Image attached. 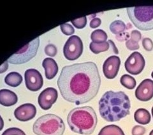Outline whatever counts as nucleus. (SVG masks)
Returning <instances> with one entry per match:
<instances>
[{
	"label": "nucleus",
	"mask_w": 153,
	"mask_h": 135,
	"mask_svg": "<svg viewBox=\"0 0 153 135\" xmlns=\"http://www.w3.org/2000/svg\"><path fill=\"white\" fill-rule=\"evenodd\" d=\"M151 76H152V78H153V72H152V74H151Z\"/></svg>",
	"instance_id": "obj_37"
},
{
	"label": "nucleus",
	"mask_w": 153,
	"mask_h": 135,
	"mask_svg": "<svg viewBox=\"0 0 153 135\" xmlns=\"http://www.w3.org/2000/svg\"><path fill=\"white\" fill-rule=\"evenodd\" d=\"M58 98V93L56 89L49 87L42 91L38 96V102L41 109L45 110L50 109Z\"/></svg>",
	"instance_id": "obj_10"
},
{
	"label": "nucleus",
	"mask_w": 153,
	"mask_h": 135,
	"mask_svg": "<svg viewBox=\"0 0 153 135\" xmlns=\"http://www.w3.org/2000/svg\"><path fill=\"white\" fill-rule=\"evenodd\" d=\"M151 112H152V117H153V107H152V110H151Z\"/></svg>",
	"instance_id": "obj_36"
},
{
	"label": "nucleus",
	"mask_w": 153,
	"mask_h": 135,
	"mask_svg": "<svg viewBox=\"0 0 153 135\" xmlns=\"http://www.w3.org/2000/svg\"><path fill=\"white\" fill-rule=\"evenodd\" d=\"M108 43H109V44L111 45V46L112 47V50H114V52L115 53V54H118V50H117V49L116 48V46H115L114 43L113 41H112L111 40H109L108 41Z\"/></svg>",
	"instance_id": "obj_33"
},
{
	"label": "nucleus",
	"mask_w": 153,
	"mask_h": 135,
	"mask_svg": "<svg viewBox=\"0 0 153 135\" xmlns=\"http://www.w3.org/2000/svg\"><path fill=\"white\" fill-rule=\"evenodd\" d=\"M98 135H125L123 129L117 125L111 124L103 127Z\"/></svg>",
	"instance_id": "obj_18"
},
{
	"label": "nucleus",
	"mask_w": 153,
	"mask_h": 135,
	"mask_svg": "<svg viewBox=\"0 0 153 135\" xmlns=\"http://www.w3.org/2000/svg\"><path fill=\"white\" fill-rule=\"evenodd\" d=\"M18 102V96L13 91L3 89L0 90V104L4 107H11Z\"/></svg>",
	"instance_id": "obj_14"
},
{
	"label": "nucleus",
	"mask_w": 153,
	"mask_h": 135,
	"mask_svg": "<svg viewBox=\"0 0 153 135\" xmlns=\"http://www.w3.org/2000/svg\"><path fill=\"white\" fill-rule=\"evenodd\" d=\"M126 29V25L122 21L117 20L112 22L110 25V30L114 34H120Z\"/></svg>",
	"instance_id": "obj_21"
},
{
	"label": "nucleus",
	"mask_w": 153,
	"mask_h": 135,
	"mask_svg": "<svg viewBox=\"0 0 153 135\" xmlns=\"http://www.w3.org/2000/svg\"><path fill=\"white\" fill-rule=\"evenodd\" d=\"M107 37V33L102 29L94 30L91 34V39L94 42L106 41Z\"/></svg>",
	"instance_id": "obj_22"
},
{
	"label": "nucleus",
	"mask_w": 153,
	"mask_h": 135,
	"mask_svg": "<svg viewBox=\"0 0 153 135\" xmlns=\"http://www.w3.org/2000/svg\"><path fill=\"white\" fill-rule=\"evenodd\" d=\"M71 22L76 28L81 29L85 27L86 24H87V17H83L77 19H75V20L71 21Z\"/></svg>",
	"instance_id": "obj_24"
},
{
	"label": "nucleus",
	"mask_w": 153,
	"mask_h": 135,
	"mask_svg": "<svg viewBox=\"0 0 153 135\" xmlns=\"http://www.w3.org/2000/svg\"><path fill=\"white\" fill-rule=\"evenodd\" d=\"M8 69V61L7 60L4 62L1 66H0V74L6 72Z\"/></svg>",
	"instance_id": "obj_32"
},
{
	"label": "nucleus",
	"mask_w": 153,
	"mask_h": 135,
	"mask_svg": "<svg viewBox=\"0 0 153 135\" xmlns=\"http://www.w3.org/2000/svg\"><path fill=\"white\" fill-rule=\"evenodd\" d=\"M100 84L98 67L92 62L64 67L57 80L62 97L77 105L93 99L98 93Z\"/></svg>",
	"instance_id": "obj_1"
},
{
	"label": "nucleus",
	"mask_w": 153,
	"mask_h": 135,
	"mask_svg": "<svg viewBox=\"0 0 153 135\" xmlns=\"http://www.w3.org/2000/svg\"><path fill=\"white\" fill-rule=\"evenodd\" d=\"M126 46L129 50H137L138 48H140L139 45H138V43L133 41L131 40H128L126 41Z\"/></svg>",
	"instance_id": "obj_28"
},
{
	"label": "nucleus",
	"mask_w": 153,
	"mask_h": 135,
	"mask_svg": "<svg viewBox=\"0 0 153 135\" xmlns=\"http://www.w3.org/2000/svg\"><path fill=\"white\" fill-rule=\"evenodd\" d=\"M3 128H4V121H3V118L1 117V115H0V131H1L3 129Z\"/></svg>",
	"instance_id": "obj_34"
},
{
	"label": "nucleus",
	"mask_w": 153,
	"mask_h": 135,
	"mask_svg": "<svg viewBox=\"0 0 153 135\" xmlns=\"http://www.w3.org/2000/svg\"><path fill=\"white\" fill-rule=\"evenodd\" d=\"M149 135H153V129H152V131L150 132V134H149Z\"/></svg>",
	"instance_id": "obj_35"
},
{
	"label": "nucleus",
	"mask_w": 153,
	"mask_h": 135,
	"mask_svg": "<svg viewBox=\"0 0 153 135\" xmlns=\"http://www.w3.org/2000/svg\"><path fill=\"white\" fill-rule=\"evenodd\" d=\"M101 23H102L101 19L99 18H94L91 21L89 26L91 28L94 29L99 27L100 25H101Z\"/></svg>",
	"instance_id": "obj_31"
},
{
	"label": "nucleus",
	"mask_w": 153,
	"mask_h": 135,
	"mask_svg": "<svg viewBox=\"0 0 153 135\" xmlns=\"http://www.w3.org/2000/svg\"><path fill=\"white\" fill-rule=\"evenodd\" d=\"M83 49V43L80 38L73 35L68 38L64 45L63 54L67 60L74 61L81 56Z\"/></svg>",
	"instance_id": "obj_7"
},
{
	"label": "nucleus",
	"mask_w": 153,
	"mask_h": 135,
	"mask_svg": "<svg viewBox=\"0 0 153 135\" xmlns=\"http://www.w3.org/2000/svg\"><path fill=\"white\" fill-rule=\"evenodd\" d=\"M67 123L74 133L91 134L97 126L98 118L94 110L89 106L72 109L67 116Z\"/></svg>",
	"instance_id": "obj_3"
},
{
	"label": "nucleus",
	"mask_w": 153,
	"mask_h": 135,
	"mask_svg": "<svg viewBox=\"0 0 153 135\" xmlns=\"http://www.w3.org/2000/svg\"><path fill=\"white\" fill-rule=\"evenodd\" d=\"M36 114V108L31 103H25L18 107L14 111L16 118L22 122H26L33 119Z\"/></svg>",
	"instance_id": "obj_13"
},
{
	"label": "nucleus",
	"mask_w": 153,
	"mask_h": 135,
	"mask_svg": "<svg viewBox=\"0 0 153 135\" xmlns=\"http://www.w3.org/2000/svg\"><path fill=\"white\" fill-rule=\"evenodd\" d=\"M136 98L142 102H147L153 97V81L146 79L141 82L135 90Z\"/></svg>",
	"instance_id": "obj_12"
},
{
	"label": "nucleus",
	"mask_w": 153,
	"mask_h": 135,
	"mask_svg": "<svg viewBox=\"0 0 153 135\" xmlns=\"http://www.w3.org/2000/svg\"><path fill=\"white\" fill-rule=\"evenodd\" d=\"M146 130L144 127L140 125H137L133 128L131 134L132 135H143L146 133Z\"/></svg>",
	"instance_id": "obj_29"
},
{
	"label": "nucleus",
	"mask_w": 153,
	"mask_h": 135,
	"mask_svg": "<svg viewBox=\"0 0 153 135\" xmlns=\"http://www.w3.org/2000/svg\"><path fill=\"white\" fill-rule=\"evenodd\" d=\"M121 65V60L116 55L109 56L105 60L103 65V72L105 78L112 79L117 76L119 67Z\"/></svg>",
	"instance_id": "obj_11"
},
{
	"label": "nucleus",
	"mask_w": 153,
	"mask_h": 135,
	"mask_svg": "<svg viewBox=\"0 0 153 135\" xmlns=\"http://www.w3.org/2000/svg\"><path fill=\"white\" fill-rule=\"evenodd\" d=\"M25 79L26 88L31 91L40 90L44 85V79L36 69H30L25 71Z\"/></svg>",
	"instance_id": "obj_9"
},
{
	"label": "nucleus",
	"mask_w": 153,
	"mask_h": 135,
	"mask_svg": "<svg viewBox=\"0 0 153 135\" xmlns=\"http://www.w3.org/2000/svg\"><path fill=\"white\" fill-rule=\"evenodd\" d=\"M42 66L45 70V75L47 79H53L59 70L56 62L51 58H46L42 62Z\"/></svg>",
	"instance_id": "obj_15"
},
{
	"label": "nucleus",
	"mask_w": 153,
	"mask_h": 135,
	"mask_svg": "<svg viewBox=\"0 0 153 135\" xmlns=\"http://www.w3.org/2000/svg\"><path fill=\"white\" fill-rule=\"evenodd\" d=\"M124 66L126 71L130 74L133 75L139 74L144 69V58L139 52H133L126 59Z\"/></svg>",
	"instance_id": "obj_8"
},
{
	"label": "nucleus",
	"mask_w": 153,
	"mask_h": 135,
	"mask_svg": "<svg viewBox=\"0 0 153 135\" xmlns=\"http://www.w3.org/2000/svg\"><path fill=\"white\" fill-rule=\"evenodd\" d=\"M135 121L140 124L146 125L151 121V115L147 110L145 109H138L134 114Z\"/></svg>",
	"instance_id": "obj_16"
},
{
	"label": "nucleus",
	"mask_w": 153,
	"mask_h": 135,
	"mask_svg": "<svg viewBox=\"0 0 153 135\" xmlns=\"http://www.w3.org/2000/svg\"><path fill=\"white\" fill-rule=\"evenodd\" d=\"M65 124L63 119L56 115L48 114L36 119L33 131L36 135H63Z\"/></svg>",
	"instance_id": "obj_4"
},
{
	"label": "nucleus",
	"mask_w": 153,
	"mask_h": 135,
	"mask_svg": "<svg viewBox=\"0 0 153 135\" xmlns=\"http://www.w3.org/2000/svg\"><path fill=\"white\" fill-rule=\"evenodd\" d=\"M22 77L17 72H12L8 74L4 78L5 83L13 88H16L19 86L22 83Z\"/></svg>",
	"instance_id": "obj_17"
},
{
	"label": "nucleus",
	"mask_w": 153,
	"mask_h": 135,
	"mask_svg": "<svg viewBox=\"0 0 153 135\" xmlns=\"http://www.w3.org/2000/svg\"><path fill=\"white\" fill-rule=\"evenodd\" d=\"M40 45V37H38L31 41L21 49L16 52L7 60L8 62L12 64H22L31 60L35 57Z\"/></svg>",
	"instance_id": "obj_6"
},
{
	"label": "nucleus",
	"mask_w": 153,
	"mask_h": 135,
	"mask_svg": "<svg viewBox=\"0 0 153 135\" xmlns=\"http://www.w3.org/2000/svg\"><path fill=\"white\" fill-rule=\"evenodd\" d=\"M130 21L138 29H153V7H134L126 8Z\"/></svg>",
	"instance_id": "obj_5"
},
{
	"label": "nucleus",
	"mask_w": 153,
	"mask_h": 135,
	"mask_svg": "<svg viewBox=\"0 0 153 135\" xmlns=\"http://www.w3.org/2000/svg\"><path fill=\"white\" fill-rule=\"evenodd\" d=\"M45 54L50 56H55L57 54V48L55 45L49 44L45 47Z\"/></svg>",
	"instance_id": "obj_26"
},
{
	"label": "nucleus",
	"mask_w": 153,
	"mask_h": 135,
	"mask_svg": "<svg viewBox=\"0 0 153 135\" xmlns=\"http://www.w3.org/2000/svg\"><path fill=\"white\" fill-rule=\"evenodd\" d=\"M121 84L128 90H133L136 86V81L135 78L128 74H124L120 79Z\"/></svg>",
	"instance_id": "obj_20"
},
{
	"label": "nucleus",
	"mask_w": 153,
	"mask_h": 135,
	"mask_svg": "<svg viewBox=\"0 0 153 135\" xmlns=\"http://www.w3.org/2000/svg\"><path fill=\"white\" fill-rule=\"evenodd\" d=\"M1 135H26L22 130L17 128H10L6 129Z\"/></svg>",
	"instance_id": "obj_25"
},
{
	"label": "nucleus",
	"mask_w": 153,
	"mask_h": 135,
	"mask_svg": "<svg viewBox=\"0 0 153 135\" xmlns=\"http://www.w3.org/2000/svg\"><path fill=\"white\" fill-rule=\"evenodd\" d=\"M110 48V44L108 42H94L92 41L89 45V48L91 51L94 54H98L100 53L105 52L108 50Z\"/></svg>",
	"instance_id": "obj_19"
},
{
	"label": "nucleus",
	"mask_w": 153,
	"mask_h": 135,
	"mask_svg": "<svg viewBox=\"0 0 153 135\" xmlns=\"http://www.w3.org/2000/svg\"><path fill=\"white\" fill-rule=\"evenodd\" d=\"M98 104L100 115L107 122L119 121L130 114V100L123 91H107Z\"/></svg>",
	"instance_id": "obj_2"
},
{
	"label": "nucleus",
	"mask_w": 153,
	"mask_h": 135,
	"mask_svg": "<svg viewBox=\"0 0 153 135\" xmlns=\"http://www.w3.org/2000/svg\"><path fill=\"white\" fill-rule=\"evenodd\" d=\"M142 46L147 51H151L153 50V42L150 38H144L142 41Z\"/></svg>",
	"instance_id": "obj_27"
},
{
	"label": "nucleus",
	"mask_w": 153,
	"mask_h": 135,
	"mask_svg": "<svg viewBox=\"0 0 153 135\" xmlns=\"http://www.w3.org/2000/svg\"><path fill=\"white\" fill-rule=\"evenodd\" d=\"M60 29L62 32L66 36L73 35L75 32V29L74 27L68 23L61 24L60 26Z\"/></svg>",
	"instance_id": "obj_23"
},
{
	"label": "nucleus",
	"mask_w": 153,
	"mask_h": 135,
	"mask_svg": "<svg viewBox=\"0 0 153 135\" xmlns=\"http://www.w3.org/2000/svg\"><path fill=\"white\" fill-rule=\"evenodd\" d=\"M130 37H131L130 40L138 43L139 42V41L141 40L142 34H141L140 31H138L137 30H133L131 32Z\"/></svg>",
	"instance_id": "obj_30"
}]
</instances>
